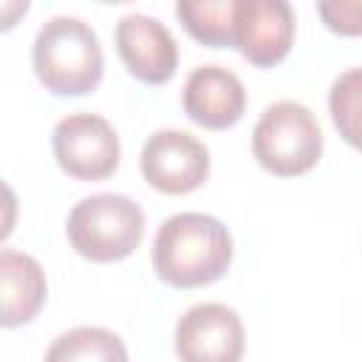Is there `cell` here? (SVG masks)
<instances>
[{
	"label": "cell",
	"mask_w": 362,
	"mask_h": 362,
	"mask_svg": "<svg viewBox=\"0 0 362 362\" xmlns=\"http://www.w3.org/2000/svg\"><path fill=\"white\" fill-rule=\"evenodd\" d=\"M150 260L167 286H209L221 280L232 263V235L212 215L178 212L158 226Z\"/></svg>",
	"instance_id": "obj_1"
},
{
	"label": "cell",
	"mask_w": 362,
	"mask_h": 362,
	"mask_svg": "<svg viewBox=\"0 0 362 362\" xmlns=\"http://www.w3.org/2000/svg\"><path fill=\"white\" fill-rule=\"evenodd\" d=\"M31 62L40 82L57 96H82L93 90L105 71V54L90 23L57 14L40 25Z\"/></svg>",
	"instance_id": "obj_2"
},
{
	"label": "cell",
	"mask_w": 362,
	"mask_h": 362,
	"mask_svg": "<svg viewBox=\"0 0 362 362\" xmlns=\"http://www.w3.org/2000/svg\"><path fill=\"white\" fill-rule=\"evenodd\" d=\"M68 240L76 255L93 263L124 260L144 238L141 206L119 192H96L68 212Z\"/></svg>",
	"instance_id": "obj_3"
},
{
	"label": "cell",
	"mask_w": 362,
	"mask_h": 362,
	"mask_svg": "<svg viewBox=\"0 0 362 362\" xmlns=\"http://www.w3.org/2000/svg\"><path fill=\"white\" fill-rule=\"evenodd\" d=\"M252 153L274 175H303L322 156L320 122L305 105L280 99L260 113L252 130Z\"/></svg>",
	"instance_id": "obj_4"
},
{
	"label": "cell",
	"mask_w": 362,
	"mask_h": 362,
	"mask_svg": "<svg viewBox=\"0 0 362 362\" xmlns=\"http://www.w3.org/2000/svg\"><path fill=\"white\" fill-rule=\"evenodd\" d=\"M54 158L71 178L102 181L119 167V136L113 124L88 110L68 113L51 133Z\"/></svg>",
	"instance_id": "obj_5"
},
{
	"label": "cell",
	"mask_w": 362,
	"mask_h": 362,
	"mask_svg": "<svg viewBox=\"0 0 362 362\" xmlns=\"http://www.w3.org/2000/svg\"><path fill=\"white\" fill-rule=\"evenodd\" d=\"M141 175L164 195L192 192L209 175V150L187 130H156L141 147Z\"/></svg>",
	"instance_id": "obj_6"
},
{
	"label": "cell",
	"mask_w": 362,
	"mask_h": 362,
	"mask_svg": "<svg viewBox=\"0 0 362 362\" xmlns=\"http://www.w3.org/2000/svg\"><path fill=\"white\" fill-rule=\"evenodd\" d=\"M243 345V322L223 303H198L175 325V354L181 362H240Z\"/></svg>",
	"instance_id": "obj_7"
},
{
	"label": "cell",
	"mask_w": 362,
	"mask_h": 362,
	"mask_svg": "<svg viewBox=\"0 0 362 362\" xmlns=\"http://www.w3.org/2000/svg\"><path fill=\"white\" fill-rule=\"evenodd\" d=\"M294 8L286 0H235L232 45L257 68L286 59L294 42Z\"/></svg>",
	"instance_id": "obj_8"
},
{
	"label": "cell",
	"mask_w": 362,
	"mask_h": 362,
	"mask_svg": "<svg viewBox=\"0 0 362 362\" xmlns=\"http://www.w3.org/2000/svg\"><path fill=\"white\" fill-rule=\"evenodd\" d=\"M113 37L124 68L136 79L147 85H164L173 79L178 68V42L164 23L150 14L130 11L119 17Z\"/></svg>",
	"instance_id": "obj_9"
},
{
	"label": "cell",
	"mask_w": 362,
	"mask_h": 362,
	"mask_svg": "<svg viewBox=\"0 0 362 362\" xmlns=\"http://www.w3.org/2000/svg\"><path fill=\"white\" fill-rule=\"evenodd\" d=\"M181 105L195 124L223 130L240 122L246 110V88L240 76L223 65H198L184 82Z\"/></svg>",
	"instance_id": "obj_10"
},
{
	"label": "cell",
	"mask_w": 362,
	"mask_h": 362,
	"mask_svg": "<svg viewBox=\"0 0 362 362\" xmlns=\"http://www.w3.org/2000/svg\"><path fill=\"white\" fill-rule=\"evenodd\" d=\"M45 294L48 283L40 260L17 249H0V328L31 322Z\"/></svg>",
	"instance_id": "obj_11"
},
{
	"label": "cell",
	"mask_w": 362,
	"mask_h": 362,
	"mask_svg": "<svg viewBox=\"0 0 362 362\" xmlns=\"http://www.w3.org/2000/svg\"><path fill=\"white\" fill-rule=\"evenodd\" d=\"M45 362H127V348L110 328L76 325L51 342Z\"/></svg>",
	"instance_id": "obj_12"
},
{
	"label": "cell",
	"mask_w": 362,
	"mask_h": 362,
	"mask_svg": "<svg viewBox=\"0 0 362 362\" xmlns=\"http://www.w3.org/2000/svg\"><path fill=\"white\" fill-rule=\"evenodd\" d=\"M175 17L204 45H232L235 31V0H178Z\"/></svg>",
	"instance_id": "obj_13"
},
{
	"label": "cell",
	"mask_w": 362,
	"mask_h": 362,
	"mask_svg": "<svg viewBox=\"0 0 362 362\" xmlns=\"http://www.w3.org/2000/svg\"><path fill=\"white\" fill-rule=\"evenodd\" d=\"M359 85H362V71L348 68L339 74L331 85L328 105H331V119L339 127L342 139L356 147L359 141Z\"/></svg>",
	"instance_id": "obj_14"
},
{
	"label": "cell",
	"mask_w": 362,
	"mask_h": 362,
	"mask_svg": "<svg viewBox=\"0 0 362 362\" xmlns=\"http://www.w3.org/2000/svg\"><path fill=\"white\" fill-rule=\"evenodd\" d=\"M317 11L322 14L325 25H328L331 31H337V34H351V37H354V34H359V28H362V23H359L362 6H359L356 0H348V3H320Z\"/></svg>",
	"instance_id": "obj_15"
},
{
	"label": "cell",
	"mask_w": 362,
	"mask_h": 362,
	"mask_svg": "<svg viewBox=\"0 0 362 362\" xmlns=\"http://www.w3.org/2000/svg\"><path fill=\"white\" fill-rule=\"evenodd\" d=\"M14 223H17V195L6 181H0V240H6L14 232Z\"/></svg>",
	"instance_id": "obj_16"
},
{
	"label": "cell",
	"mask_w": 362,
	"mask_h": 362,
	"mask_svg": "<svg viewBox=\"0 0 362 362\" xmlns=\"http://www.w3.org/2000/svg\"><path fill=\"white\" fill-rule=\"evenodd\" d=\"M31 8L28 0H0V31H8L17 25L20 17H25Z\"/></svg>",
	"instance_id": "obj_17"
}]
</instances>
